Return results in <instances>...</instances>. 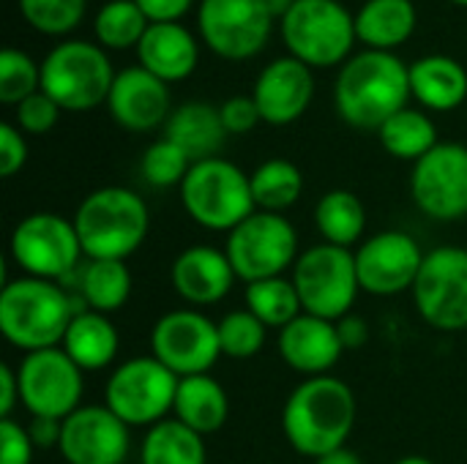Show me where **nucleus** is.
Listing matches in <instances>:
<instances>
[{
    "instance_id": "21",
    "label": "nucleus",
    "mask_w": 467,
    "mask_h": 464,
    "mask_svg": "<svg viewBox=\"0 0 467 464\" xmlns=\"http://www.w3.org/2000/svg\"><path fill=\"white\" fill-rule=\"evenodd\" d=\"M276 350L293 372L304 377H320L339 364L345 345L339 336V325L334 320H323L304 312L279 331Z\"/></svg>"
},
{
    "instance_id": "10",
    "label": "nucleus",
    "mask_w": 467,
    "mask_h": 464,
    "mask_svg": "<svg viewBox=\"0 0 467 464\" xmlns=\"http://www.w3.org/2000/svg\"><path fill=\"white\" fill-rule=\"evenodd\" d=\"M290 279L298 290L304 312L334 323L350 314L361 293L353 249L331 243H317L301 252Z\"/></svg>"
},
{
    "instance_id": "42",
    "label": "nucleus",
    "mask_w": 467,
    "mask_h": 464,
    "mask_svg": "<svg viewBox=\"0 0 467 464\" xmlns=\"http://www.w3.org/2000/svg\"><path fill=\"white\" fill-rule=\"evenodd\" d=\"M219 115H222V123H224L227 134H249L263 120L252 93L249 96L238 93V96L224 98L222 107H219Z\"/></svg>"
},
{
    "instance_id": "1",
    "label": "nucleus",
    "mask_w": 467,
    "mask_h": 464,
    "mask_svg": "<svg viewBox=\"0 0 467 464\" xmlns=\"http://www.w3.org/2000/svg\"><path fill=\"white\" fill-rule=\"evenodd\" d=\"M358 405L353 388L334 377H304L282 407V432L306 459H320L345 449L356 427Z\"/></svg>"
},
{
    "instance_id": "17",
    "label": "nucleus",
    "mask_w": 467,
    "mask_h": 464,
    "mask_svg": "<svg viewBox=\"0 0 467 464\" xmlns=\"http://www.w3.org/2000/svg\"><path fill=\"white\" fill-rule=\"evenodd\" d=\"M353 254L361 293L378 298H391L405 290H413L427 257L419 241L405 230L375 232L372 238H364Z\"/></svg>"
},
{
    "instance_id": "15",
    "label": "nucleus",
    "mask_w": 467,
    "mask_h": 464,
    "mask_svg": "<svg viewBox=\"0 0 467 464\" xmlns=\"http://www.w3.org/2000/svg\"><path fill=\"white\" fill-rule=\"evenodd\" d=\"M150 356L178 377L208 375L222 358L219 325L197 309H175L156 320Z\"/></svg>"
},
{
    "instance_id": "13",
    "label": "nucleus",
    "mask_w": 467,
    "mask_h": 464,
    "mask_svg": "<svg viewBox=\"0 0 467 464\" xmlns=\"http://www.w3.org/2000/svg\"><path fill=\"white\" fill-rule=\"evenodd\" d=\"M413 301L427 325L443 334L467 328V249L438 246L427 252L419 279L413 284Z\"/></svg>"
},
{
    "instance_id": "49",
    "label": "nucleus",
    "mask_w": 467,
    "mask_h": 464,
    "mask_svg": "<svg viewBox=\"0 0 467 464\" xmlns=\"http://www.w3.org/2000/svg\"><path fill=\"white\" fill-rule=\"evenodd\" d=\"M293 3H298V0H268L271 11H274L276 16H285V11H287V8H290Z\"/></svg>"
},
{
    "instance_id": "4",
    "label": "nucleus",
    "mask_w": 467,
    "mask_h": 464,
    "mask_svg": "<svg viewBox=\"0 0 467 464\" xmlns=\"http://www.w3.org/2000/svg\"><path fill=\"white\" fill-rule=\"evenodd\" d=\"M74 227L85 260L126 263L148 238L150 211L137 191L126 186H101L77 205Z\"/></svg>"
},
{
    "instance_id": "5",
    "label": "nucleus",
    "mask_w": 467,
    "mask_h": 464,
    "mask_svg": "<svg viewBox=\"0 0 467 464\" xmlns=\"http://www.w3.org/2000/svg\"><path fill=\"white\" fill-rule=\"evenodd\" d=\"M115 74L101 44L66 38L41 60V90L66 112H88L107 104Z\"/></svg>"
},
{
    "instance_id": "35",
    "label": "nucleus",
    "mask_w": 467,
    "mask_h": 464,
    "mask_svg": "<svg viewBox=\"0 0 467 464\" xmlns=\"http://www.w3.org/2000/svg\"><path fill=\"white\" fill-rule=\"evenodd\" d=\"M150 19L134 0H107L93 16V33L107 49L137 46L148 30Z\"/></svg>"
},
{
    "instance_id": "43",
    "label": "nucleus",
    "mask_w": 467,
    "mask_h": 464,
    "mask_svg": "<svg viewBox=\"0 0 467 464\" xmlns=\"http://www.w3.org/2000/svg\"><path fill=\"white\" fill-rule=\"evenodd\" d=\"M27 164V139L14 123H0V178H14Z\"/></svg>"
},
{
    "instance_id": "12",
    "label": "nucleus",
    "mask_w": 467,
    "mask_h": 464,
    "mask_svg": "<svg viewBox=\"0 0 467 464\" xmlns=\"http://www.w3.org/2000/svg\"><path fill=\"white\" fill-rule=\"evenodd\" d=\"M19 405L30 418H68L82 407L85 372L66 356L63 347L25 353L16 364Z\"/></svg>"
},
{
    "instance_id": "39",
    "label": "nucleus",
    "mask_w": 467,
    "mask_h": 464,
    "mask_svg": "<svg viewBox=\"0 0 467 464\" xmlns=\"http://www.w3.org/2000/svg\"><path fill=\"white\" fill-rule=\"evenodd\" d=\"M25 22L47 36L71 33L82 16L88 0H16Z\"/></svg>"
},
{
    "instance_id": "14",
    "label": "nucleus",
    "mask_w": 467,
    "mask_h": 464,
    "mask_svg": "<svg viewBox=\"0 0 467 464\" xmlns=\"http://www.w3.org/2000/svg\"><path fill=\"white\" fill-rule=\"evenodd\" d=\"M274 19L268 0H200L197 5L200 36L224 60H249L263 52Z\"/></svg>"
},
{
    "instance_id": "36",
    "label": "nucleus",
    "mask_w": 467,
    "mask_h": 464,
    "mask_svg": "<svg viewBox=\"0 0 467 464\" xmlns=\"http://www.w3.org/2000/svg\"><path fill=\"white\" fill-rule=\"evenodd\" d=\"M192 159L186 156V150H181L172 139L159 137L156 142H150L140 159V175L148 186L153 189H172L186 180L189 170H192Z\"/></svg>"
},
{
    "instance_id": "38",
    "label": "nucleus",
    "mask_w": 467,
    "mask_h": 464,
    "mask_svg": "<svg viewBox=\"0 0 467 464\" xmlns=\"http://www.w3.org/2000/svg\"><path fill=\"white\" fill-rule=\"evenodd\" d=\"M41 90V63L25 49L5 46L0 52V101L16 107L27 96Z\"/></svg>"
},
{
    "instance_id": "8",
    "label": "nucleus",
    "mask_w": 467,
    "mask_h": 464,
    "mask_svg": "<svg viewBox=\"0 0 467 464\" xmlns=\"http://www.w3.org/2000/svg\"><path fill=\"white\" fill-rule=\"evenodd\" d=\"M224 254L244 284L287 276L298 252V230L285 213L254 211L233 232H227Z\"/></svg>"
},
{
    "instance_id": "45",
    "label": "nucleus",
    "mask_w": 467,
    "mask_h": 464,
    "mask_svg": "<svg viewBox=\"0 0 467 464\" xmlns=\"http://www.w3.org/2000/svg\"><path fill=\"white\" fill-rule=\"evenodd\" d=\"M60 432H63V421L55 418H30L27 424V435L36 449H57Z\"/></svg>"
},
{
    "instance_id": "44",
    "label": "nucleus",
    "mask_w": 467,
    "mask_h": 464,
    "mask_svg": "<svg viewBox=\"0 0 467 464\" xmlns=\"http://www.w3.org/2000/svg\"><path fill=\"white\" fill-rule=\"evenodd\" d=\"M150 22H181L194 0H134Z\"/></svg>"
},
{
    "instance_id": "33",
    "label": "nucleus",
    "mask_w": 467,
    "mask_h": 464,
    "mask_svg": "<svg viewBox=\"0 0 467 464\" xmlns=\"http://www.w3.org/2000/svg\"><path fill=\"white\" fill-rule=\"evenodd\" d=\"M249 178L257 211L285 213L304 194V172L290 159H265Z\"/></svg>"
},
{
    "instance_id": "11",
    "label": "nucleus",
    "mask_w": 467,
    "mask_h": 464,
    "mask_svg": "<svg viewBox=\"0 0 467 464\" xmlns=\"http://www.w3.org/2000/svg\"><path fill=\"white\" fill-rule=\"evenodd\" d=\"M8 252L25 276L47 282H63L74 276L85 257L74 219L49 211L19 219L11 230Z\"/></svg>"
},
{
    "instance_id": "46",
    "label": "nucleus",
    "mask_w": 467,
    "mask_h": 464,
    "mask_svg": "<svg viewBox=\"0 0 467 464\" xmlns=\"http://www.w3.org/2000/svg\"><path fill=\"white\" fill-rule=\"evenodd\" d=\"M337 325H339V336H342L345 350H361V347L369 342V325H367L364 317L348 314V317H342Z\"/></svg>"
},
{
    "instance_id": "40",
    "label": "nucleus",
    "mask_w": 467,
    "mask_h": 464,
    "mask_svg": "<svg viewBox=\"0 0 467 464\" xmlns=\"http://www.w3.org/2000/svg\"><path fill=\"white\" fill-rule=\"evenodd\" d=\"M60 107L57 101H52L44 90L27 96L25 101H19L14 107V126L22 131V134H33V137H41V134H49L60 118Z\"/></svg>"
},
{
    "instance_id": "48",
    "label": "nucleus",
    "mask_w": 467,
    "mask_h": 464,
    "mask_svg": "<svg viewBox=\"0 0 467 464\" xmlns=\"http://www.w3.org/2000/svg\"><path fill=\"white\" fill-rule=\"evenodd\" d=\"M315 464H364V459H361L356 451H350V449L345 446V449H337V451H331V454L315 459Z\"/></svg>"
},
{
    "instance_id": "41",
    "label": "nucleus",
    "mask_w": 467,
    "mask_h": 464,
    "mask_svg": "<svg viewBox=\"0 0 467 464\" xmlns=\"http://www.w3.org/2000/svg\"><path fill=\"white\" fill-rule=\"evenodd\" d=\"M33 454L36 446L27 427L14 418H0V464H33Z\"/></svg>"
},
{
    "instance_id": "29",
    "label": "nucleus",
    "mask_w": 467,
    "mask_h": 464,
    "mask_svg": "<svg viewBox=\"0 0 467 464\" xmlns=\"http://www.w3.org/2000/svg\"><path fill=\"white\" fill-rule=\"evenodd\" d=\"M82 309L115 314L131 298V271L123 260H85L74 273Z\"/></svg>"
},
{
    "instance_id": "18",
    "label": "nucleus",
    "mask_w": 467,
    "mask_h": 464,
    "mask_svg": "<svg viewBox=\"0 0 467 464\" xmlns=\"http://www.w3.org/2000/svg\"><path fill=\"white\" fill-rule=\"evenodd\" d=\"M57 451L66 464H123L131 451V427L107 405H82L63 418Z\"/></svg>"
},
{
    "instance_id": "16",
    "label": "nucleus",
    "mask_w": 467,
    "mask_h": 464,
    "mask_svg": "<svg viewBox=\"0 0 467 464\" xmlns=\"http://www.w3.org/2000/svg\"><path fill=\"white\" fill-rule=\"evenodd\" d=\"M410 197L432 222L467 216V145L438 142L410 170Z\"/></svg>"
},
{
    "instance_id": "30",
    "label": "nucleus",
    "mask_w": 467,
    "mask_h": 464,
    "mask_svg": "<svg viewBox=\"0 0 467 464\" xmlns=\"http://www.w3.org/2000/svg\"><path fill=\"white\" fill-rule=\"evenodd\" d=\"M315 227L323 243L353 249L367 232V208L358 194L348 189L326 191L315 205Z\"/></svg>"
},
{
    "instance_id": "23",
    "label": "nucleus",
    "mask_w": 467,
    "mask_h": 464,
    "mask_svg": "<svg viewBox=\"0 0 467 464\" xmlns=\"http://www.w3.org/2000/svg\"><path fill=\"white\" fill-rule=\"evenodd\" d=\"M137 57L142 68L170 85L194 74L200 63V44L181 22H150L137 44Z\"/></svg>"
},
{
    "instance_id": "22",
    "label": "nucleus",
    "mask_w": 467,
    "mask_h": 464,
    "mask_svg": "<svg viewBox=\"0 0 467 464\" xmlns=\"http://www.w3.org/2000/svg\"><path fill=\"white\" fill-rule=\"evenodd\" d=\"M238 282L224 249L216 246H189L183 249L170 268L172 290L194 309L216 306L224 301Z\"/></svg>"
},
{
    "instance_id": "7",
    "label": "nucleus",
    "mask_w": 467,
    "mask_h": 464,
    "mask_svg": "<svg viewBox=\"0 0 467 464\" xmlns=\"http://www.w3.org/2000/svg\"><path fill=\"white\" fill-rule=\"evenodd\" d=\"M279 30L287 52L309 68L342 66L356 44V14L339 0H298L285 16Z\"/></svg>"
},
{
    "instance_id": "6",
    "label": "nucleus",
    "mask_w": 467,
    "mask_h": 464,
    "mask_svg": "<svg viewBox=\"0 0 467 464\" xmlns=\"http://www.w3.org/2000/svg\"><path fill=\"white\" fill-rule=\"evenodd\" d=\"M178 191L186 216L211 232H233L257 211L252 178L222 156L194 161Z\"/></svg>"
},
{
    "instance_id": "28",
    "label": "nucleus",
    "mask_w": 467,
    "mask_h": 464,
    "mask_svg": "<svg viewBox=\"0 0 467 464\" xmlns=\"http://www.w3.org/2000/svg\"><path fill=\"white\" fill-rule=\"evenodd\" d=\"M416 22L419 11L413 0H364L356 11V36L367 49L391 52L413 36Z\"/></svg>"
},
{
    "instance_id": "31",
    "label": "nucleus",
    "mask_w": 467,
    "mask_h": 464,
    "mask_svg": "<svg viewBox=\"0 0 467 464\" xmlns=\"http://www.w3.org/2000/svg\"><path fill=\"white\" fill-rule=\"evenodd\" d=\"M140 464H208L205 438L183 427L178 418H164L145 432L140 443Z\"/></svg>"
},
{
    "instance_id": "34",
    "label": "nucleus",
    "mask_w": 467,
    "mask_h": 464,
    "mask_svg": "<svg viewBox=\"0 0 467 464\" xmlns=\"http://www.w3.org/2000/svg\"><path fill=\"white\" fill-rule=\"evenodd\" d=\"M244 301H246V309L265 328H276V331H282L285 325H290L296 317L304 314L298 290L290 276H274V279L246 284Z\"/></svg>"
},
{
    "instance_id": "25",
    "label": "nucleus",
    "mask_w": 467,
    "mask_h": 464,
    "mask_svg": "<svg viewBox=\"0 0 467 464\" xmlns=\"http://www.w3.org/2000/svg\"><path fill=\"white\" fill-rule=\"evenodd\" d=\"M164 137L186 150L192 161H205L219 156L230 134L222 123L219 107L208 101H183L170 112L164 123Z\"/></svg>"
},
{
    "instance_id": "51",
    "label": "nucleus",
    "mask_w": 467,
    "mask_h": 464,
    "mask_svg": "<svg viewBox=\"0 0 467 464\" xmlns=\"http://www.w3.org/2000/svg\"><path fill=\"white\" fill-rule=\"evenodd\" d=\"M451 3H457V5H467V0H451Z\"/></svg>"
},
{
    "instance_id": "24",
    "label": "nucleus",
    "mask_w": 467,
    "mask_h": 464,
    "mask_svg": "<svg viewBox=\"0 0 467 464\" xmlns=\"http://www.w3.org/2000/svg\"><path fill=\"white\" fill-rule=\"evenodd\" d=\"M410 93L432 112H451L467 98V68L451 55L432 52L410 63Z\"/></svg>"
},
{
    "instance_id": "50",
    "label": "nucleus",
    "mask_w": 467,
    "mask_h": 464,
    "mask_svg": "<svg viewBox=\"0 0 467 464\" xmlns=\"http://www.w3.org/2000/svg\"><path fill=\"white\" fill-rule=\"evenodd\" d=\"M394 464H435V462H432V459H427V457L413 454V457H402V459H397Z\"/></svg>"
},
{
    "instance_id": "2",
    "label": "nucleus",
    "mask_w": 467,
    "mask_h": 464,
    "mask_svg": "<svg viewBox=\"0 0 467 464\" xmlns=\"http://www.w3.org/2000/svg\"><path fill=\"white\" fill-rule=\"evenodd\" d=\"M410 96V66L383 49H364L348 57L334 82L337 112L358 131H378L408 107Z\"/></svg>"
},
{
    "instance_id": "26",
    "label": "nucleus",
    "mask_w": 467,
    "mask_h": 464,
    "mask_svg": "<svg viewBox=\"0 0 467 464\" xmlns=\"http://www.w3.org/2000/svg\"><path fill=\"white\" fill-rule=\"evenodd\" d=\"M66 356L82 369V372H101L107 369L120 350V336L109 314L79 309L63 336Z\"/></svg>"
},
{
    "instance_id": "9",
    "label": "nucleus",
    "mask_w": 467,
    "mask_h": 464,
    "mask_svg": "<svg viewBox=\"0 0 467 464\" xmlns=\"http://www.w3.org/2000/svg\"><path fill=\"white\" fill-rule=\"evenodd\" d=\"M181 377L153 356H137L115 366L104 386V405L131 429L156 427L172 416Z\"/></svg>"
},
{
    "instance_id": "19",
    "label": "nucleus",
    "mask_w": 467,
    "mask_h": 464,
    "mask_svg": "<svg viewBox=\"0 0 467 464\" xmlns=\"http://www.w3.org/2000/svg\"><path fill=\"white\" fill-rule=\"evenodd\" d=\"M252 98L260 109L263 123L290 126L309 109L315 98V74L293 55L274 57L260 68Z\"/></svg>"
},
{
    "instance_id": "3",
    "label": "nucleus",
    "mask_w": 467,
    "mask_h": 464,
    "mask_svg": "<svg viewBox=\"0 0 467 464\" xmlns=\"http://www.w3.org/2000/svg\"><path fill=\"white\" fill-rule=\"evenodd\" d=\"M79 309L57 282L19 276L0 287V334L22 353L60 347Z\"/></svg>"
},
{
    "instance_id": "32",
    "label": "nucleus",
    "mask_w": 467,
    "mask_h": 464,
    "mask_svg": "<svg viewBox=\"0 0 467 464\" xmlns=\"http://www.w3.org/2000/svg\"><path fill=\"white\" fill-rule=\"evenodd\" d=\"M378 139L383 150L400 161H419L424 159L441 139H438V126L424 109L405 107L397 115H391L380 129Z\"/></svg>"
},
{
    "instance_id": "27",
    "label": "nucleus",
    "mask_w": 467,
    "mask_h": 464,
    "mask_svg": "<svg viewBox=\"0 0 467 464\" xmlns=\"http://www.w3.org/2000/svg\"><path fill=\"white\" fill-rule=\"evenodd\" d=\"M172 418H178L183 427L194 429L197 435L208 438L227 424L230 397H227L224 386L211 375L181 377Z\"/></svg>"
},
{
    "instance_id": "20",
    "label": "nucleus",
    "mask_w": 467,
    "mask_h": 464,
    "mask_svg": "<svg viewBox=\"0 0 467 464\" xmlns=\"http://www.w3.org/2000/svg\"><path fill=\"white\" fill-rule=\"evenodd\" d=\"M107 107L120 129L131 134H148L164 126L172 112L170 85L140 63L126 66L115 74Z\"/></svg>"
},
{
    "instance_id": "37",
    "label": "nucleus",
    "mask_w": 467,
    "mask_h": 464,
    "mask_svg": "<svg viewBox=\"0 0 467 464\" xmlns=\"http://www.w3.org/2000/svg\"><path fill=\"white\" fill-rule=\"evenodd\" d=\"M216 325H219V347L224 358L249 361L265 347L268 328L249 309L227 312Z\"/></svg>"
},
{
    "instance_id": "47",
    "label": "nucleus",
    "mask_w": 467,
    "mask_h": 464,
    "mask_svg": "<svg viewBox=\"0 0 467 464\" xmlns=\"http://www.w3.org/2000/svg\"><path fill=\"white\" fill-rule=\"evenodd\" d=\"M16 405H19V380H16V369H11L8 364H3V366H0V418H11Z\"/></svg>"
}]
</instances>
